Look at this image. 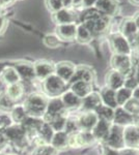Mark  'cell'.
Returning a JSON list of instances; mask_svg holds the SVG:
<instances>
[{
	"instance_id": "1",
	"label": "cell",
	"mask_w": 139,
	"mask_h": 155,
	"mask_svg": "<svg viewBox=\"0 0 139 155\" xmlns=\"http://www.w3.org/2000/svg\"><path fill=\"white\" fill-rule=\"evenodd\" d=\"M81 21V23L92 32V36L105 33L109 28L110 24L109 17L102 15L93 7L86 9L84 14L82 12Z\"/></svg>"
},
{
	"instance_id": "2",
	"label": "cell",
	"mask_w": 139,
	"mask_h": 155,
	"mask_svg": "<svg viewBox=\"0 0 139 155\" xmlns=\"http://www.w3.org/2000/svg\"><path fill=\"white\" fill-rule=\"evenodd\" d=\"M48 96L39 92H32L24 97L23 107L26 110L28 116L36 117V118H44L46 113Z\"/></svg>"
},
{
	"instance_id": "3",
	"label": "cell",
	"mask_w": 139,
	"mask_h": 155,
	"mask_svg": "<svg viewBox=\"0 0 139 155\" xmlns=\"http://www.w3.org/2000/svg\"><path fill=\"white\" fill-rule=\"evenodd\" d=\"M42 89L48 97H59L69 89V84L53 74L42 82Z\"/></svg>"
},
{
	"instance_id": "4",
	"label": "cell",
	"mask_w": 139,
	"mask_h": 155,
	"mask_svg": "<svg viewBox=\"0 0 139 155\" xmlns=\"http://www.w3.org/2000/svg\"><path fill=\"white\" fill-rule=\"evenodd\" d=\"M111 68L120 71L123 76L132 74L134 71V62L131 55L113 54L110 59Z\"/></svg>"
},
{
	"instance_id": "5",
	"label": "cell",
	"mask_w": 139,
	"mask_h": 155,
	"mask_svg": "<svg viewBox=\"0 0 139 155\" xmlns=\"http://www.w3.org/2000/svg\"><path fill=\"white\" fill-rule=\"evenodd\" d=\"M95 143H97V140L92 131L79 130L70 136L69 146L72 149H83L92 147Z\"/></svg>"
},
{
	"instance_id": "6",
	"label": "cell",
	"mask_w": 139,
	"mask_h": 155,
	"mask_svg": "<svg viewBox=\"0 0 139 155\" xmlns=\"http://www.w3.org/2000/svg\"><path fill=\"white\" fill-rule=\"evenodd\" d=\"M109 42L113 54H122V55L132 54L133 50L130 41L125 35H123L120 32L111 34Z\"/></svg>"
},
{
	"instance_id": "7",
	"label": "cell",
	"mask_w": 139,
	"mask_h": 155,
	"mask_svg": "<svg viewBox=\"0 0 139 155\" xmlns=\"http://www.w3.org/2000/svg\"><path fill=\"white\" fill-rule=\"evenodd\" d=\"M105 147L114 151H122L125 149V142H123V127L112 124L107 140L105 141Z\"/></svg>"
},
{
	"instance_id": "8",
	"label": "cell",
	"mask_w": 139,
	"mask_h": 155,
	"mask_svg": "<svg viewBox=\"0 0 139 155\" xmlns=\"http://www.w3.org/2000/svg\"><path fill=\"white\" fill-rule=\"evenodd\" d=\"M68 113V111L65 110V107L64 106L61 101V98L59 97H50L48 99V104H47V109H46V113L44 116V121H50L52 118L58 116V115H61Z\"/></svg>"
},
{
	"instance_id": "9",
	"label": "cell",
	"mask_w": 139,
	"mask_h": 155,
	"mask_svg": "<svg viewBox=\"0 0 139 155\" xmlns=\"http://www.w3.org/2000/svg\"><path fill=\"white\" fill-rule=\"evenodd\" d=\"M34 67V74H35V79L37 81L43 82L45 79H47L48 77H50L51 74H54L55 71V63H53L52 61L49 60H37L33 63Z\"/></svg>"
},
{
	"instance_id": "10",
	"label": "cell",
	"mask_w": 139,
	"mask_h": 155,
	"mask_svg": "<svg viewBox=\"0 0 139 155\" xmlns=\"http://www.w3.org/2000/svg\"><path fill=\"white\" fill-rule=\"evenodd\" d=\"M125 148L139 149V127L135 124L123 127Z\"/></svg>"
},
{
	"instance_id": "11",
	"label": "cell",
	"mask_w": 139,
	"mask_h": 155,
	"mask_svg": "<svg viewBox=\"0 0 139 155\" xmlns=\"http://www.w3.org/2000/svg\"><path fill=\"white\" fill-rule=\"evenodd\" d=\"M76 66L74 63L70 61H60L55 63V71L54 74H56L58 78L64 81L65 83L70 84L71 80L73 79L75 74Z\"/></svg>"
},
{
	"instance_id": "12",
	"label": "cell",
	"mask_w": 139,
	"mask_h": 155,
	"mask_svg": "<svg viewBox=\"0 0 139 155\" xmlns=\"http://www.w3.org/2000/svg\"><path fill=\"white\" fill-rule=\"evenodd\" d=\"M77 120L80 130L92 131L96 124L98 123L99 117L95 111L80 112V114L77 116Z\"/></svg>"
},
{
	"instance_id": "13",
	"label": "cell",
	"mask_w": 139,
	"mask_h": 155,
	"mask_svg": "<svg viewBox=\"0 0 139 155\" xmlns=\"http://www.w3.org/2000/svg\"><path fill=\"white\" fill-rule=\"evenodd\" d=\"M92 6L99 12L109 18L114 17L118 12L117 0H96Z\"/></svg>"
},
{
	"instance_id": "14",
	"label": "cell",
	"mask_w": 139,
	"mask_h": 155,
	"mask_svg": "<svg viewBox=\"0 0 139 155\" xmlns=\"http://www.w3.org/2000/svg\"><path fill=\"white\" fill-rule=\"evenodd\" d=\"M77 23L57 25L55 28V34L60 41H73L76 39L77 33Z\"/></svg>"
},
{
	"instance_id": "15",
	"label": "cell",
	"mask_w": 139,
	"mask_h": 155,
	"mask_svg": "<svg viewBox=\"0 0 139 155\" xmlns=\"http://www.w3.org/2000/svg\"><path fill=\"white\" fill-rule=\"evenodd\" d=\"M12 66L16 68L17 72L19 74L21 81L23 82H33L36 81L35 79V74H34V67L33 63L26 61H19L16 62L15 64H12Z\"/></svg>"
},
{
	"instance_id": "16",
	"label": "cell",
	"mask_w": 139,
	"mask_h": 155,
	"mask_svg": "<svg viewBox=\"0 0 139 155\" xmlns=\"http://www.w3.org/2000/svg\"><path fill=\"white\" fill-rule=\"evenodd\" d=\"M60 98H61L62 104H64L65 110L68 112L77 111L81 107L82 98H80L79 96L76 95L74 92H72L70 89H68L67 91L64 92L61 94V96H60Z\"/></svg>"
},
{
	"instance_id": "17",
	"label": "cell",
	"mask_w": 139,
	"mask_h": 155,
	"mask_svg": "<svg viewBox=\"0 0 139 155\" xmlns=\"http://www.w3.org/2000/svg\"><path fill=\"white\" fill-rule=\"evenodd\" d=\"M102 104V99H101L100 93L97 91L90 92L88 95L82 98L81 107H80V112H88V111H96L98 107Z\"/></svg>"
},
{
	"instance_id": "18",
	"label": "cell",
	"mask_w": 139,
	"mask_h": 155,
	"mask_svg": "<svg viewBox=\"0 0 139 155\" xmlns=\"http://www.w3.org/2000/svg\"><path fill=\"white\" fill-rule=\"evenodd\" d=\"M78 20V15L71 8H62L53 14V21L56 25L76 23Z\"/></svg>"
},
{
	"instance_id": "19",
	"label": "cell",
	"mask_w": 139,
	"mask_h": 155,
	"mask_svg": "<svg viewBox=\"0 0 139 155\" xmlns=\"http://www.w3.org/2000/svg\"><path fill=\"white\" fill-rule=\"evenodd\" d=\"M111 126H112L111 122L99 119L98 123L96 124V126L93 127V129L92 130L93 137L97 140V142H101L103 144L105 143V141L107 140L108 136H109Z\"/></svg>"
},
{
	"instance_id": "20",
	"label": "cell",
	"mask_w": 139,
	"mask_h": 155,
	"mask_svg": "<svg viewBox=\"0 0 139 155\" xmlns=\"http://www.w3.org/2000/svg\"><path fill=\"white\" fill-rule=\"evenodd\" d=\"M125 78L123 74H120V71H116L114 69H111L110 71L107 72L105 78L106 81V87L112 89V90H117L120 88L123 87L125 85Z\"/></svg>"
},
{
	"instance_id": "21",
	"label": "cell",
	"mask_w": 139,
	"mask_h": 155,
	"mask_svg": "<svg viewBox=\"0 0 139 155\" xmlns=\"http://www.w3.org/2000/svg\"><path fill=\"white\" fill-rule=\"evenodd\" d=\"M70 136L65 131H55L53 134V137L50 142V145L56 151H65L70 149L69 146Z\"/></svg>"
},
{
	"instance_id": "22",
	"label": "cell",
	"mask_w": 139,
	"mask_h": 155,
	"mask_svg": "<svg viewBox=\"0 0 139 155\" xmlns=\"http://www.w3.org/2000/svg\"><path fill=\"white\" fill-rule=\"evenodd\" d=\"M112 124L118 126H128L134 124V116L129 114L123 107H117L114 110V117H113Z\"/></svg>"
},
{
	"instance_id": "23",
	"label": "cell",
	"mask_w": 139,
	"mask_h": 155,
	"mask_svg": "<svg viewBox=\"0 0 139 155\" xmlns=\"http://www.w3.org/2000/svg\"><path fill=\"white\" fill-rule=\"evenodd\" d=\"M44 123V119L43 118H36V117L32 116H27L23 122L21 123V125L23 126V128L26 130L28 139L31 137H34L37 134V131L40 130L41 126Z\"/></svg>"
},
{
	"instance_id": "24",
	"label": "cell",
	"mask_w": 139,
	"mask_h": 155,
	"mask_svg": "<svg viewBox=\"0 0 139 155\" xmlns=\"http://www.w3.org/2000/svg\"><path fill=\"white\" fill-rule=\"evenodd\" d=\"M76 81H85V82H88V83L92 84L93 81H95V72H93V71L90 67H88L86 65L76 66L74 77L71 80L70 84Z\"/></svg>"
},
{
	"instance_id": "25",
	"label": "cell",
	"mask_w": 139,
	"mask_h": 155,
	"mask_svg": "<svg viewBox=\"0 0 139 155\" xmlns=\"http://www.w3.org/2000/svg\"><path fill=\"white\" fill-rule=\"evenodd\" d=\"M69 89L72 92H74L77 96L80 98H83L86 95L93 91V87L92 83H88L85 81H76L69 85Z\"/></svg>"
},
{
	"instance_id": "26",
	"label": "cell",
	"mask_w": 139,
	"mask_h": 155,
	"mask_svg": "<svg viewBox=\"0 0 139 155\" xmlns=\"http://www.w3.org/2000/svg\"><path fill=\"white\" fill-rule=\"evenodd\" d=\"M0 79H1V81L3 82L6 86L22 82L21 78H20V76H19V74H18L16 68H15L12 65L4 67L3 71H2L1 76H0Z\"/></svg>"
},
{
	"instance_id": "27",
	"label": "cell",
	"mask_w": 139,
	"mask_h": 155,
	"mask_svg": "<svg viewBox=\"0 0 139 155\" xmlns=\"http://www.w3.org/2000/svg\"><path fill=\"white\" fill-rule=\"evenodd\" d=\"M5 93L9 95L14 101L19 102L25 96V87L22 82L17 84H12L6 86Z\"/></svg>"
},
{
	"instance_id": "28",
	"label": "cell",
	"mask_w": 139,
	"mask_h": 155,
	"mask_svg": "<svg viewBox=\"0 0 139 155\" xmlns=\"http://www.w3.org/2000/svg\"><path fill=\"white\" fill-rule=\"evenodd\" d=\"M139 27L134 19H127L123 22L120 27V33L125 35L130 41V38L135 37L138 34Z\"/></svg>"
},
{
	"instance_id": "29",
	"label": "cell",
	"mask_w": 139,
	"mask_h": 155,
	"mask_svg": "<svg viewBox=\"0 0 139 155\" xmlns=\"http://www.w3.org/2000/svg\"><path fill=\"white\" fill-rule=\"evenodd\" d=\"M102 99V104H105L107 107H110L112 109H116L117 106V102H116V97H115V90H112L108 87H103L102 89L99 91Z\"/></svg>"
},
{
	"instance_id": "30",
	"label": "cell",
	"mask_w": 139,
	"mask_h": 155,
	"mask_svg": "<svg viewBox=\"0 0 139 155\" xmlns=\"http://www.w3.org/2000/svg\"><path fill=\"white\" fill-rule=\"evenodd\" d=\"M58 151H56L50 144L39 145V146L31 147L26 152V155H57Z\"/></svg>"
},
{
	"instance_id": "31",
	"label": "cell",
	"mask_w": 139,
	"mask_h": 155,
	"mask_svg": "<svg viewBox=\"0 0 139 155\" xmlns=\"http://www.w3.org/2000/svg\"><path fill=\"white\" fill-rule=\"evenodd\" d=\"M92 32L88 30L82 23L77 25V33H76V41L79 44H88L92 39Z\"/></svg>"
},
{
	"instance_id": "32",
	"label": "cell",
	"mask_w": 139,
	"mask_h": 155,
	"mask_svg": "<svg viewBox=\"0 0 139 155\" xmlns=\"http://www.w3.org/2000/svg\"><path fill=\"white\" fill-rule=\"evenodd\" d=\"M9 114H11V117L15 124H21L25 120V118L28 116L26 110H25V107H23L22 104H17L14 107V109L9 112Z\"/></svg>"
},
{
	"instance_id": "33",
	"label": "cell",
	"mask_w": 139,
	"mask_h": 155,
	"mask_svg": "<svg viewBox=\"0 0 139 155\" xmlns=\"http://www.w3.org/2000/svg\"><path fill=\"white\" fill-rule=\"evenodd\" d=\"M114 110L110 107H107L105 104H101L100 107H98L96 109V114L98 115L99 119L101 120H105V121L111 122L112 123L113 121V117H114Z\"/></svg>"
},
{
	"instance_id": "34",
	"label": "cell",
	"mask_w": 139,
	"mask_h": 155,
	"mask_svg": "<svg viewBox=\"0 0 139 155\" xmlns=\"http://www.w3.org/2000/svg\"><path fill=\"white\" fill-rule=\"evenodd\" d=\"M67 119H68V113H64L52 118L50 121H48V123L51 125L54 131H64Z\"/></svg>"
},
{
	"instance_id": "35",
	"label": "cell",
	"mask_w": 139,
	"mask_h": 155,
	"mask_svg": "<svg viewBox=\"0 0 139 155\" xmlns=\"http://www.w3.org/2000/svg\"><path fill=\"white\" fill-rule=\"evenodd\" d=\"M115 97L117 106L123 107L129 99L132 98V90L126 88V87H122L115 91Z\"/></svg>"
},
{
	"instance_id": "36",
	"label": "cell",
	"mask_w": 139,
	"mask_h": 155,
	"mask_svg": "<svg viewBox=\"0 0 139 155\" xmlns=\"http://www.w3.org/2000/svg\"><path fill=\"white\" fill-rule=\"evenodd\" d=\"M17 104L18 102L14 101L11 97L7 95L5 91L0 93V111L1 112H7V113H9Z\"/></svg>"
},
{
	"instance_id": "37",
	"label": "cell",
	"mask_w": 139,
	"mask_h": 155,
	"mask_svg": "<svg viewBox=\"0 0 139 155\" xmlns=\"http://www.w3.org/2000/svg\"><path fill=\"white\" fill-rule=\"evenodd\" d=\"M79 125H78V120H77V116H68L67 119V124H65V128L64 131L67 132L69 136L71 134H74L75 132L79 131Z\"/></svg>"
},
{
	"instance_id": "38",
	"label": "cell",
	"mask_w": 139,
	"mask_h": 155,
	"mask_svg": "<svg viewBox=\"0 0 139 155\" xmlns=\"http://www.w3.org/2000/svg\"><path fill=\"white\" fill-rule=\"evenodd\" d=\"M123 107L129 114L133 115V116H138L139 115V101L133 98V97L129 99L123 106Z\"/></svg>"
},
{
	"instance_id": "39",
	"label": "cell",
	"mask_w": 139,
	"mask_h": 155,
	"mask_svg": "<svg viewBox=\"0 0 139 155\" xmlns=\"http://www.w3.org/2000/svg\"><path fill=\"white\" fill-rule=\"evenodd\" d=\"M60 39L58 38L56 34H47L44 37V45L50 49H56L60 46Z\"/></svg>"
},
{
	"instance_id": "40",
	"label": "cell",
	"mask_w": 139,
	"mask_h": 155,
	"mask_svg": "<svg viewBox=\"0 0 139 155\" xmlns=\"http://www.w3.org/2000/svg\"><path fill=\"white\" fill-rule=\"evenodd\" d=\"M12 124H14V121L11 117V114L7 112H1L0 113V130L3 131L4 129L9 128Z\"/></svg>"
},
{
	"instance_id": "41",
	"label": "cell",
	"mask_w": 139,
	"mask_h": 155,
	"mask_svg": "<svg viewBox=\"0 0 139 155\" xmlns=\"http://www.w3.org/2000/svg\"><path fill=\"white\" fill-rule=\"evenodd\" d=\"M45 3H46L47 8L53 14L64 8L62 0H45Z\"/></svg>"
},
{
	"instance_id": "42",
	"label": "cell",
	"mask_w": 139,
	"mask_h": 155,
	"mask_svg": "<svg viewBox=\"0 0 139 155\" xmlns=\"http://www.w3.org/2000/svg\"><path fill=\"white\" fill-rule=\"evenodd\" d=\"M139 85V82L137 81V79H136L135 74H134V72L132 74H128V76H126L125 78V85H123V87H126V88L130 89V90H133L136 88Z\"/></svg>"
},
{
	"instance_id": "43",
	"label": "cell",
	"mask_w": 139,
	"mask_h": 155,
	"mask_svg": "<svg viewBox=\"0 0 139 155\" xmlns=\"http://www.w3.org/2000/svg\"><path fill=\"white\" fill-rule=\"evenodd\" d=\"M7 145H9V142H7L6 137H4L3 132L0 131V154H1V152L3 151Z\"/></svg>"
},
{
	"instance_id": "44",
	"label": "cell",
	"mask_w": 139,
	"mask_h": 155,
	"mask_svg": "<svg viewBox=\"0 0 139 155\" xmlns=\"http://www.w3.org/2000/svg\"><path fill=\"white\" fill-rule=\"evenodd\" d=\"M120 155H139V149H128L125 148L120 151Z\"/></svg>"
},
{
	"instance_id": "45",
	"label": "cell",
	"mask_w": 139,
	"mask_h": 155,
	"mask_svg": "<svg viewBox=\"0 0 139 155\" xmlns=\"http://www.w3.org/2000/svg\"><path fill=\"white\" fill-rule=\"evenodd\" d=\"M6 26H7V22H6L5 17H4L2 14H0V35L3 33V31L5 30Z\"/></svg>"
},
{
	"instance_id": "46",
	"label": "cell",
	"mask_w": 139,
	"mask_h": 155,
	"mask_svg": "<svg viewBox=\"0 0 139 155\" xmlns=\"http://www.w3.org/2000/svg\"><path fill=\"white\" fill-rule=\"evenodd\" d=\"M72 1V8H77V7H81L84 5V1L83 0H71Z\"/></svg>"
},
{
	"instance_id": "47",
	"label": "cell",
	"mask_w": 139,
	"mask_h": 155,
	"mask_svg": "<svg viewBox=\"0 0 139 155\" xmlns=\"http://www.w3.org/2000/svg\"><path fill=\"white\" fill-rule=\"evenodd\" d=\"M103 155H120L118 151H114V150H111L109 148H104V152H103Z\"/></svg>"
},
{
	"instance_id": "48",
	"label": "cell",
	"mask_w": 139,
	"mask_h": 155,
	"mask_svg": "<svg viewBox=\"0 0 139 155\" xmlns=\"http://www.w3.org/2000/svg\"><path fill=\"white\" fill-rule=\"evenodd\" d=\"M132 97L135 99H137V101H139V85L132 91Z\"/></svg>"
},
{
	"instance_id": "49",
	"label": "cell",
	"mask_w": 139,
	"mask_h": 155,
	"mask_svg": "<svg viewBox=\"0 0 139 155\" xmlns=\"http://www.w3.org/2000/svg\"><path fill=\"white\" fill-rule=\"evenodd\" d=\"M14 1H15V0H2V4H3V7L11 5V4H12Z\"/></svg>"
},
{
	"instance_id": "50",
	"label": "cell",
	"mask_w": 139,
	"mask_h": 155,
	"mask_svg": "<svg viewBox=\"0 0 139 155\" xmlns=\"http://www.w3.org/2000/svg\"><path fill=\"white\" fill-rule=\"evenodd\" d=\"M83 1H84V5L90 6V5H93V3H95L96 0H83Z\"/></svg>"
},
{
	"instance_id": "51",
	"label": "cell",
	"mask_w": 139,
	"mask_h": 155,
	"mask_svg": "<svg viewBox=\"0 0 139 155\" xmlns=\"http://www.w3.org/2000/svg\"><path fill=\"white\" fill-rule=\"evenodd\" d=\"M130 2L135 4V5H139V0H130Z\"/></svg>"
},
{
	"instance_id": "52",
	"label": "cell",
	"mask_w": 139,
	"mask_h": 155,
	"mask_svg": "<svg viewBox=\"0 0 139 155\" xmlns=\"http://www.w3.org/2000/svg\"><path fill=\"white\" fill-rule=\"evenodd\" d=\"M139 15V14H138ZM134 20H135L136 21V23H137V25H138V27H139V16H137V17H135V18H134Z\"/></svg>"
},
{
	"instance_id": "53",
	"label": "cell",
	"mask_w": 139,
	"mask_h": 155,
	"mask_svg": "<svg viewBox=\"0 0 139 155\" xmlns=\"http://www.w3.org/2000/svg\"><path fill=\"white\" fill-rule=\"evenodd\" d=\"M3 7V4H2V0H0V8H2Z\"/></svg>"
},
{
	"instance_id": "54",
	"label": "cell",
	"mask_w": 139,
	"mask_h": 155,
	"mask_svg": "<svg viewBox=\"0 0 139 155\" xmlns=\"http://www.w3.org/2000/svg\"><path fill=\"white\" fill-rule=\"evenodd\" d=\"M1 155V154H0ZM5 155H18V154H15V153H11V154H5Z\"/></svg>"
},
{
	"instance_id": "55",
	"label": "cell",
	"mask_w": 139,
	"mask_h": 155,
	"mask_svg": "<svg viewBox=\"0 0 139 155\" xmlns=\"http://www.w3.org/2000/svg\"><path fill=\"white\" fill-rule=\"evenodd\" d=\"M0 131H1V130H0Z\"/></svg>"
}]
</instances>
